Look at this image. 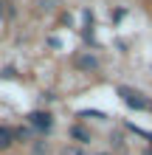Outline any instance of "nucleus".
Instances as JSON below:
<instances>
[{"instance_id": "nucleus-5", "label": "nucleus", "mask_w": 152, "mask_h": 155, "mask_svg": "<svg viewBox=\"0 0 152 155\" xmlns=\"http://www.w3.org/2000/svg\"><path fill=\"white\" fill-rule=\"evenodd\" d=\"M31 135H34L31 127H17V130H14V141H28Z\"/></svg>"}, {"instance_id": "nucleus-8", "label": "nucleus", "mask_w": 152, "mask_h": 155, "mask_svg": "<svg viewBox=\"0 0 152 155\" xmlns=\"http://www.w3.org/2000/svg\"><path fill=\"white\" fill-rule=\"evenodd\" d=\"M3 8H6V3H3V0H0V14H3Z\"/></svg>"}, {"instance_id": "nucleus-2", "label": "nucleus", "mask_w": 152, "mask_h": 155, "mask_svg": "<svg viewBox=\"0 0 152 155\" xmlns=\"http://www.w3.org/2000/svg\"><path fill=\"white\" fill-rule=\"evenodd\" d=\"M28 127H31L34 133H48L51 127H53V118H51V113L34 110V113H28Z\"/></svg>"}, {"instance_id": "nucleus-9", "label": "nucleus", "mask_w": 152, "mask_h": 155, "mask_svg": "<svg viewBox=\"0 0 152 155\" xmlns=\"http://www.w3.org/2000/svg\"><path fill=\"white\" fill-rule=\"evenodd\" d=\"M99 155H107V152H99Z\"/></svg>"}, {"instance_id": "nucleus-1", "label": "nucleus", "mask_w": 152, "mask_h": 155, "mask_svg": "<svg viewBox=\"0 0 152 155\" xmlns=\"http://www.w3.org/2000/svg\"><path fill=\"white\" fill-rule=\"evenodd\" d=\"M118 96L124 99V104L135 107V110H152V102L144 99V93H138V90H132V87H118Z\"/></svg>"}, {"instance_id": "nucleus-6", "label": "nucleus", "mask_w": 152, "mask_h": 155, "mask_svg": "<svg viewBox=\"0 0 152 155\" xmlns=\"http://www.w3.org/2000/svg\"><path fill=\"white\" fill-rule=\"evenodd\" d=\"M70 135H73V138H79V141H90V133H87V130H82V127H70Z\"/></svg>"}, {"instance_id": "nucleus-4", "label": "nucleus", "mask_w": 152, "mask_h": 155, "mask_svg": "<svg viewBox=\"0 0 152 155\" xmlns=\"http://www.w3.org/2000/svg\"><path fill=\"white\" fill-rule=\"evenodd\" d=\"M11 144H14V130L6 127V124H0V152L11 150Z\"/></svg>"}, {"instance_id": "nucleus-7", "label": "nucleus", "mask_w": 152, "mask_h": 155, "mask_svg": "<svg viewBox=\"0 0 152 155\" xmlns=\"http://www.w3.org/2000/svg\"><path fill=\"white\" fill-rule=\"evenodd\" d=\"M59 155H87V152H85V150H79V147H65Z\"/></svg>"}, {"instance_id": "nucleus-3", "label": "nucleus", "mask_w": 152, "mask_h": 155, "mask_svg": "<svg viewBox=\"0 0 152 155\" xmlns=\"http://www.w3.org/2000/svg\"><path fill=\"white\" fill-rule=\"evenodd\" d=\"M73 65L82 68V71H96V68H99V59H96L90 51H85V54H76V57H73Z\"/></svg>"}]
</instances>
